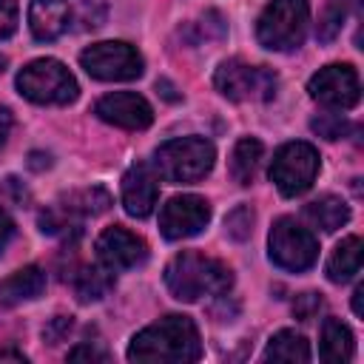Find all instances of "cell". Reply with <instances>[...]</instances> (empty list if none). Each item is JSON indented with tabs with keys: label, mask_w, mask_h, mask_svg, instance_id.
<instances>
[{
	"label": "cell",
	"mask_w": 364,
	"mask_h": 364,
	"mask_svg": "<svg viewBox=\"0 0 364 364\" xmlns=\"http://www.w3.org/2000/svg\"><path fill=\"white\" fill-rule=\"evenodd\" d=\"M202 355L199 330L188 316L171 313L145 330H139L128 344V361H196Z\"/></svg>",
	"instance_id": "cell-1"
},
{
	"label": "cell",
	"mask_w": 364,
	"mask_h": 364,
	"mask_svg": "<svg viewBox=\"0 0 364 364\" xmlns=\"http://www.w3.org/2000/svg\"><path fill=\"white\" fill-rule=\"evenodd\" d=\"M165 284L179 301H199L202 296H225L233 284V273L219 259L202 256L196 250H182L168 262Z\"/></svg>",
	"instance_id": "cell-2"
},
{
	"label": "cell",
	"mask_w": 364,
	"mask_h": 364,
	"mask_svg": "<svg viewBox=\"0 0 364 364\" xmlns=\"http://www.w3.org/2000/svg\"><path fill=\"white\" fill-rule=\"evenodd\" d=\"M102 23L105 0H31L28 6V28L40 43L100 28Z\"/></svg>",
	"instance_id": "cell-3"
},
{
	"label": "cell",
	"mask_w": 364,
	"mask_h": 364,
	"mask_svg": "<svg viewBox=\"0 0 364 364\" xmlns=\"http://www.w3.org/2000/svg\"><path fill=\"white\" fill-rule=\"evenodd\" d=\"M216 162V148L205 136H179L168 139L154 151V171L165 182L185 185L199 182L210 173Z\"/></svg>",
	"instance_id": "cell-4"
},
{
	"label": "cell",
	"mask_w": 364,
	"mask_h": 364,
	"mask_svg": "<svg viewBox=\"0 0 364 364\" xmlns=\"http://www.w3.org/2000/svg\"><path fill=\"white\" fill-rule=\"evenodd\" d=\"M307 23V0H270L256 20V40L270 51H293L304 43Z\"/></svg>",
	"instance_id": "cell-5"
},
{
	"label": "cell",
	"mask_w": 364,
	"mask_h": 364,
	"mask_svg": "<svg viewBox=\"0 0 364 364\" xmlns=\"http://www.w3.org/2000/svg\"><path fill=\"white\" fill-rule=\"evenodd\" d=\"M17 91L37 105H68L77 100L80 85L74 74L54 57L31 60L17 74Z\"/></svg>",
	"instance_id": "cell-6"
},
{
	"label": "cell",
	"mask_w": 364,
	"mask_h": 364,
	"mask_svg": "<svg viewBox=\"0 0 364 364\" xmlns=\"http://www.w3.org/2000/svg\"><path fill=\"white\" fill-rule=\"evenodd\" d=\"M267 253H270V262L276 267L290 270V273H301V270H310L316 264L318 242H316L313 230L299 225L293 216H282L270 228Z\"/></svg>",
	"instance_id": "cell-7"
},
{
	"label": "cell",
	"mask_w": 364,
	"mask_h": 364,
	"mask_svg": "<svg viewBox=\"0 0 364 364\" xmlns=\"http://www.w3.org/2000/svg\"><path fill=\"white\" fill-rule=\"evenodd\" d=\"M321 156L310 142H284L270 162V179L282 196H301L313 188Z\"/></svg>",
	"instance_id": "cell-8"
},
{
	"label": "cell",
	"mask_w": 364,
	"mask_h": 364,
	"mask_svg": "<svg viewBox=\"0 0 364 364\" xmlns=\"http://www.w3.org/2000/svg\"><path fill=\"white\" fill-rule=\"evenodd\" d=\"M276 74L267 65H250L245 60H225L213 71V85L222 97L233 102L270 100L276 94Z\"/></svg>",
	"instance_id": "cell-9"
},
{
	"label": "cell",
	"mask_w": 364,
	"mask_h": 364,
	"mask_svg": "<svg viewBox=\"0 0 364 364\" xmlns=\"http://www.w3.org/2000/svg\"><path fill=\"white\" fill-rule=\"evenodd\" d=\"M80 65L88 77L102 82H125L136 80L142 74V57L131 43L122 40H105L94 43L80 54Z\"/></svg>",
	"instance_id": "cell-10"
},
{
	"label": "cell",
	"mask_w": 364,
	"mask_h": 364,
	"mask_svg": "<svg viewBox=\"0 0 364 364\" xmlns=\"http://www.w3.org/2000/svg\"><path fill=\"white\" fill-rule=\"evenodd\" d=\"M307 91L316 102L333 108V111H350L358 105L361 100V82H358V71L347 63H330L324 68H318L310 82Z\"/></svg>",
	"instance_id": "cell-11"
},
{
	"label": "cell",
	"mask_w": 364,
	"mask_h": 364,
	"mask_svg": "<svg viewBox=\"0 0 364 364\" xmlns=\"http://www.w3.org/2000/svg\"><path fill=\"white\" fill-rule=\"evenodd\" d=\"M208 222H210V205L205 196H196V193L171 196L159 210V230L171 242L202 233Z\"/></svg>",
	"instance_id": "cell-12"
},
{
	"label": "cell",
	"mask_w": 364,
	"mask_h": 364,
	"mask_svg": "<svg viewBox=\"0 0 364 364\" xmlns=\"http://www.w3.org/2000/svg\"><path fill=\"white\" fill-rule=\"evenodd\" d=\"M97 256L105 267L119 273V270L139 267L148 259V245L134 230H128L122 225H111L97 236Z\"/></svg>",
	"instance_id": "cell-13"
},
{
	"label": "cell",
	"mask_w": 364,
	"mask_h": 364,
	"mask_svg": "<svg viewBox=\"0 0 364 364\" xmlns=\"http://www.w3.org/2000/svg\"><path fill=\"white\" fill-rule=\"evenodd\" d=\"M94 114L102 122H111V125L128 128V131H142V128H148L154 122L151 102L142 94H136V91H114V94H105L94 105Z\"/></svg>",
	"instance_id": "cell-14"
},
{
	"label": "cell",
	"mask_w": 364,
	"mask_h": 364,
	"mask_svg": "<svg viewBox=\"0 0 364 364\" xmlns=\"http://www.w3.org/2000/svg\"><path fill=\"white\" fill-rule=\"evenodd\" d=\"M159 196V176L148 162H136L122 176V208L128 216L145 219L154 213Z\"/></svg>",
	"instance_id": "cell-15"
},
{
	"label": "cell",
	"mask_w": 364,
	"mask_h": 364,
	"mask_svg": "<svg viewBox=\"0 0 364 364\" xmlns=\"http://www.w3.org/2000/svg\"><path fill=\"white\" fill-rule=\"evenodd\" d=\"M355 353V341H353V330L341 321V318H324L321 324V336H318V358L327 364H344L350 361Z\"/></svg>",
	"instance_id": "cell-16"
},
{
	"label": "cell",
	"mask_w": 364,
	"mask_h": 364,
	"mask_svg": "<svg viewBox=\"0 0 364 364\" xmlns=\"http://www.w3.org/2000/svg\"><path fill=\"white\" fill-rule=\"evenodd\" d=\"M46 290V273L37 264L20 267L14 270L9 279L0 282V301L3 304H20V301H31Z\"/></svg>",
	"instance_id": "cell-17"
},
{
	"label": "cell",
	"mask_w": 364,
	"mask_h": 364,
	"mask_svg": "<svg viewBox=\"0 0 364 364\" xmlns=\"http://www.w3.org/2000/svg\"><path fill=\"white\" fill-rule=\"evenodd\" d=\"M71 287H74V296L77 301L88 304V301H100L108 296V290L114 287V270L105 267L102 262L100 264H85L74 273L71 279Z\"/></svg>",
	"instance_id": "cell-18"
},
{
	"label": "cell",
	"mask_w": 364,
	"mask_h": 364,
	"mask_svg": "<svg viewBox=\"0 0 364 364\" xmlns=\"http://www.w3.org/2000/svg\"><path fill=\"white\" fill-rule=\"evenodd\" d=\"M358 270H361V239L344 236L327 259V279L333 284H344V282L355 279Z\"/></svg>",
	"instance_id": "cell-19"
},
{
	"label": "cell",
	"mask_w": 364,
	"mask_h": 364,
	"mask_svg": "<svg viewBox=\"0 0 364 364\" xmlns=\"http://www.w3.org/2000/svg\"><path fill=\"white\" fill-rule=\"evenodd\" d=\"M304 216L324 233H333L338 228H344L350 222V208L344 199L333 196V193H324L318 199H313L310 205H304Z\"/></svg>",
	"instance_id": "cell-20"
},
{
	"label": "cell",
	"mask_w": 364,
	"mask_h": 364,
	"mask_svg": "<svg viewBox=\"0 0 364 364\" xmlns=\"http://www.w3.org/2000/svg\"><path fill=\"white\" fill-rule=\"evenodd\" d=\"M262 154H264V148H262V142L256 136H242L233 145V154H230V176H233L236 185L247 188L256 179Z\"/></svg>",
	"instance_id": "cell-21"
},
{
	"label": "cell",
	"mask_w": 364,
	"mask_h": 364,
	"mask_svg": "<svg viewBox=\"0 0 364 364\" xmlns=\"http://www.w3.org/2000/svg\"><path fill=\"white\" fill-rule=\"evenodd\" d=\"M264 361H310V344L301 333L296 330H279L270 336L267 347H264Z\"/></svg>",
	"instance_id": "cell-22"
},
{
	"label": "cell",
	"mask_w": 364,
	"mask_h": 364,
	"mask_svg": "<svg viewBox=\"0 0 364 364\" xmlns=\"http://www.w3.org/2000/svg\"><path fill=\"white\" fill-rule=\"evenodd\" d=\"M353 6H358V0H330L327 9H324L321 17H318L316 37H318L321 43L336 40L338 31H341V26H344V20H347V14L353 11Z\"/></svg>",
	"instance_id": "cell-23"
},
{
	"label": "cell",
	"mask_w": 364,
	"mask_h": 364,
	"mask_svg": "<svg viewBox=\"0 0 364 364\" xmlns=\"http://www.w3.org/2000/svg\"><path fill=\"white\" fill-rule=\"evenodd\" d=\"M74 213L80 216H97V213H105L108 205H111V196L105 188H88V191H80V193H71L63 199Z\"/></svg>",
	"instance_id": "cell-24"
},
{
	"label": "cell",
	"mask_w": 364,
	"mask_h": 364,
	"mask_svg": "<svg viewBox=\"0 0 364 364\" xmlns=\"http://www.w3.org/2000/svg\"><path fill=\"white\" fill-rule=\"evenodd\" d=\"M253 222H256V213L250 205H236L228 216H225V230L230 239L236 242H245L250 233H253Z\"/></svg>",
	"instance_id": "cell-25"
},
{
	"label": "cell",
	"mask_w": 364,
	"mask_h": 364,
	"mask_svg": "<svg viewBox=\"0 0 364 364\" xmlns=\"http://www.w3.org/2000/svg\"><path fill=\"white\" fill-rule=\"evenodd\" d=\"M310 128L324 139H341L350 131V122L341 114H318L310 119Z\"/></svg>",
	"instance_id": "cell-26"
},
{
	"label": "cell",
	"mask_w": 364,
	"mask_h": 364,
	"mask_svg": "<svg viewBox=\"0 0 364 364\" xmlns=\"http://www.w3.org/2000/svg\"><path fill=\"white\" fill-rule=\"evenodd\" d=\"M321 304H324L321 293H301V296L293 299V316L299 321H307V318H313L321 310Z\"/></svg>",
	"instance_id": "cell-27"
},
{
	"label": "cell",
	"mask_w": 364,
	"mask_h": 364,
	"mask_svg": "<svg viewBox=\"0 0 364 364\" xmlns=\"http://www.w3.org/2000/svg\"><path fill=\"white\" fill-rule=\"evenodd\" d=\"M17 31V0H0V40Z\"/></svg>",
	"instance_id": "cell-28"
},
{
	"label": "cell",
	"mask_w": 364,
	"mask_h": 364,
	"mask_svg": "<svg viewBox=\"0 0 364 364\" xmlns=\"http://www.w3.org/2000/svg\"><path fill=\"white\" fill-rule=\"evenodd\" d=\"M0 193H3L9 202H14V205H26V202H28V191L23 188V182H20L17 176H6V179L0 182Z\"/></svg>",
	"instance_id": "cell-29"
},
{
	"label": "cell",
	"mask_w": 364,
	"mask_h": 364,
	"mask_svg": "<svg viewBox=\"0 0 364 364\" xmlns=\"http://www.w3.org/2000/svg\"><path fill=\"white\" fill-rule=\"evenodd\" d=\"M68 330H71V316H57V318H51V324L43 330V338H46L48 344H57V341H63V338L68 336Z\"/></svg>",
	"instance_id": "cell-30"
},
{
	"label": "cell",
	"mask_w": 364,
	"mask_h": 364,
	"mask_svg": "<svg viewBox=\"0 0 364 364\" xmlns=\"http://www.w3.org/2000/svg\"><path fill=\"white\" fill-rule=\"evenodd\" d=\"M68 361H108V353L91 344H77L74 350H68Z\"/></svg>",
	"instance_id": "cell-31"
},
{
	"label": "cell",
	"mask_w": 364,
	"mask_h": 364,
	"mask_svg": "<svg viewBox=\"0 0 364 364\" xmlns=\"http://www.w3.org/2000/svg\"><path fill=\"white\" fill-rule=\"evenodd\" d=\"M14 233H17V228H14V219L6 213V208L0 205V253L9 247V242L14 239Z\"/></svg>",
	"instance_id": "cell-32"
},
{
	"label": "cell",
	"mask_w": 364,
	"mask_h": 364,
	"mask_svg": "<svg viewBox=\"0 0 364 364\" xmlns=\"http://www.w3.org/2000/svg\"><path fill=\"white\" fill-rule=\"evenodd\" d=\"M11 122H14V119H11V111L0 105V148L6 145V139H9V134H11Z\"/></svg>",
	"instance_id": "cell-33"
},
{
	"label": "cell",
	"mask_w": 364,
	"mask_h": 364,
	"mask_svg": "<svg viewBox=\"0 0 364 364\" xmlns=\"http://www.w3.org/2000/svg\"><path fill=\"white\" fill-rule=\"evenodd\" d=\"M48 165H51L48 154H40V151H34V154L28 156V168H34V171H43V168H48Z\"/></svg>",
	"instance_id": "cell-34"
},
{
	"label": "cell",
	"mask_w": 364,
	"mask_h": 364,
	"mask_svg": "<svg viewBox=\"0 0 364 364\" xmlns=\"http://www.w3.org/2000/svg\"><path fill=\"white\" fill-rule=\"evenodd\" d=\"M353 313L355 316H364V284H358L353 290Z\"/></svg>",
	"instance_id": "cell-35"
},
{
	"label": "cell",
	"mask_w": 364,
	"mask_h": 364,
	"mask_svg": "<svg viewBox=\"0 0 364 364\" xmlns=\"http://www.w3.org/2000/svg\"><path fill=\"white\" fill-rule=\"evenodd\" d=\"M156 88L162 91V97H165V100H171V102H176V100H179L176 88H173V85H171L168 80H156Z\"/></svg>",
	"instance_id": "cell-36"
},
{
	"label": "cell",
	"mask_w": 364,
	"mask_h": 364,
	"mask_svg": "<svg viewBox=\"0 0 364 364\" xmlns=\"http://www.w3.org/2000/svg\"><path fill=\"white\" fill-rule=\"evenodd\" d=\"M6 358H11V361H26V355H23V353H14V350H0V361H6Z\"/></svg>",
	"instance_id": "cell-37"
},
{
	"label": "cell",
	"mask_w": 364,
	"mask_h": 364,
	"mask_svg": "<svg viewBox=\"0 0 364 364\" xmlns=\"http://www.w3.org/2000/svg\"><path fill=\"white\" fill-rule=\"evenodd\" d=\"M6 65H9V60H6V54H0V74L6 71Z\"/></svg>",
	"instance_id": "cell-38"
}]
</instances>
